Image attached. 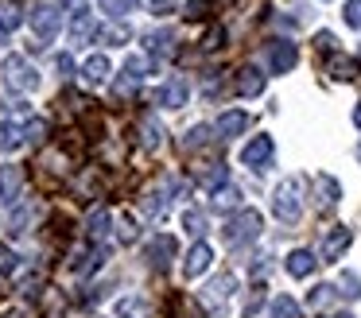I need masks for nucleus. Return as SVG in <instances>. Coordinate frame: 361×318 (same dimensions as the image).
<instances>
[{
	"mask_svg": "<svg viewBox=\"0 0 361 318\" xmlns=\"http://www.w3.org/2000/svg\"><path fill=\"white\" fill-rule=\"evenodd\" d=\"M237 202H241L237 186H221V190H214V206H218V209H233Z\"/></svg>",
	"mask_w": 361,
	"mask_h": 318,
	"instance_id": "nucleus-29",
	"label": "nucleus"
},
{
	"mask_svg": "<svg viewBox=\"0 0 361 318\" xmlns=\"http://www.w3.org/2000/svg\"><path fill=\"white\" fill-rule=\"evenodd\" d=\"M260 90H264V74H260L257 66L237 70V93H241V97H257Z\"/></svg>",
	"mask_w": 361,
	"mask_h": 318,
	"instance_id": "nucleus-14",
	"label": "nucleus"
},
{
	"mask_svg": "<svg viewBox=\"0 0 361 318\" xmlns=\"http://www.w3.org/2000/svg\"><path fill=\"white\" fill-rule=\"evenodd\" d=\"M102 12L117 16V20H125L128 12H133V0H102Z\"/></svg>",
	"mask_w": 361,
	"mask_h": 318,
	"instance_id": "nucleus-32",
	"label": "nucleus"
},
{
	"mask_svg": "<svg viewBox=\"0 0 361 318\" xmlns=\"http://www.w3.org/2000/svg\"><path fill=\"white\" fill-rule=\"evenodd\" d=\"M210 144V128L206 124H195V128L183 136V152H198V147H206Z\"/></svg>",
	"mask_w": 361,
	"mask_h": 318,
	"instance_id": "nucleus-24",
	"label": "nucleus"
},
{
	"mask_svg": "<svg viewBox=\"0 0 361 318\" xmlns=\"http://www.w3.org/2000/svg\"><path fill=\"white\" fill-rule=\"evenodd\" d=\"M210 260H214V248L206 245V240H198V245L187 252V260H183V276H187V279L202 276V271L210 268Z\"/></svg>",
	"mask_w": 361,
	"mask_h": 318,
	"instance_id": "nucleus-10",
	"label": "nucleus"
},
{
	"mask_svg": "<svg viewBox=\"0 0 361 318\" xmlns=\"http://www.w3.org/2000/svg\"><path fill=\"white\" fill-rule=\"evenodd\" d=\"M299 190H303V183H299V178H288V183H280V190H276V198H272V214L280 217L283 225H295L299 217H303V198H299Z\"/></svg>",
	"mask_w": 361,
	"mask_h": 318,
	"instance_id": "nucleus-2",
	"label": "nucleus"
},
{
	"mask_svg": "<svg viewBox=\"0 0 361 318\" xmlns=\"http://www.w3.org/2000/svg\"><path fill=\"white\" fill-rule=\"evenodd\" d=\"M4 318H27V314H24V310H8Z\"/></svg>",
	"mask_w": 361,
	"mask_h": 318,
	"instance_id": "nucleus-44",
	"label": "nucleus"
},
{
	"mask_svg": "<svg viewBox=\"0 0 361 318\" xmlns=\"http://www.w3.org/2000/svg\"><path fill=\"white\" fill-rule=\"evenodd\" d=\"M314 186H319V194H322L326 206H334V202L342 198V186H338V178H330V175H314Z\"/></svg>",
	"mask_w": 361,
	"mask_h": 318,
	"instance_id": "nucleus-23",
	"label": "nucleus"
},
{
	"mask_svg": "<svg viewBox=\"0 0 361 318\" xmlns=\"http://www.w3.org/2000/svg\"><path fill=\"white\" fill-rule=\"evenodd\" d=\"M226 178H229L226 163H206V167L195 175V183L206 186V190H221V186H226Z\"/></svg>",
	"mask_w": 361,
	"mask_h": 318,
	"instance_id": "nucleus-15",
	"label": "nucleus"
},
{
	"mask_svg": "<svg viewBox=\"0 0 361 318\" xmlns=\"http://www.w3.org/2000/svg\"><path fill=\"white\" fill-rule=\"evenodd\" d=\"M183 229H187L190 237H202V233H206V217L198 214V209H187V214H183Z\"/></svg>",
	"mask_w": 361,
	"mask_h": 318,
	"instance_id": "nucleus-30",
	"label": "nucleus"
},
{
	"mask_svg": "<svg viewBox=\"0 0 361 318\" xmlns=\"http://www.w3.org/2000/svg\"><path fill=\"white\" fill-rule=\"evenodd\" d=\"M140 132H144V147H159V144H164V128H159V121H152V116H144V121H140Z\"/></svg>",
	"mask_w": 361,
	"mask_h": 318,
	"instance_id": "nucleus-25",
	"label": "nucleus"
},
{
	"mask_svg": "<svg viewBox=\"0 0 361 318\" xmlns=\"http://www.w3.org/2000/svg\"><path fill=\"white\" fill-rule=\"evenodd\" d=\"M260 214L257 209H237L233 217L226 221V229H221V237H226V245H245V240H257L260 237Z\"/></svg>",
	"mask_w": 361,
	"mask_h": 318,
	"instance_id": "nucleus-3",
	"label": "nucleus"
},
{
	"mask_svg": "<svg viewBox=\"0 0 361 318\" xmlns=\"http://www.w3.org/2000/svg\"><path fill=\"white\" fill-rule=\"evenodd\" d=\"M187 82H183V78H171V82L164 85V90H159V105H167V109H183L187 105Z\"/></svg>",
	"mask_w": 361,
	"mask_h": 318,
	"instance_id": "nucleus-17",
	"label": "nucleus"
},
{
	"mask_svg": "<svg viewBox=\"0 0 361 318\" xmlns=\"http://www.w3.org/2000/svg\"><path fill=\"white\" fill-rule=\"evenodd\" d=\"M175 248H179V245H175V237H167V233H156V240L148 245V264H152L156 271H164L167 264L175 260Z\"/></svg>",
	"mask_w": 361,
	"mask_h": 318,
	"instance_id": "nucleus-9",
	"label": "nucleus"
},
{
	"mask_svg": "<svg viewBox=\"0 0 361 318\" xmlns=\"http://www.w3.org/2000/svg\"><path fill=\"white\" fill-rule=\"evenodd\" d=\"M260 302H264V291L257 287V291H252L249 299H245V318H252V314H257V310H260Z\"/></svg>",
	"mask_w": 361,
	"mask_h": 318,
	"instance_id": "nucleus-38",
	"label": "nucleus"
},
{
	"mask_svg": "<svg viewBox=\"0 0 361 318\" xmlns=\"http://www.w3.org/2000/svg\"><path fill=\"white\" fill-rule=\"evenodd\" d=\"M167 43H171V35H167V31H152V35H148V51L152 54H167V51H171Z\"/></svg>",
	"mask_w": 361,
	"mask_h": 318,
	"instance_id": "nucleus-33",
	"label": "nucleus"
},
{
	"mask_svg": "<svg viewBox=\"0 0 361 318\" xmlns=\"http://www.w3.org/2000/svg\"><path fill=\"white\" fill-rule=\"evenodd\" d=\"M144 209H148L152 217L164 214V209H167V190H164V186H159V190H148V194H144Z\"/></svg>",
	"mask_w": 361,
	"mask_h": 318,
	"instance_id": "nucleus-26",
	"label": "nucleus"
},
{
	"mask_svg": "<svg viewBox=\"0 0 361 318\" xmlns=\"http://www.w3.org/2000/svg\"><path fill=\"white\" fill-rule=\"evenodd\" d=\"M314 264H319V256L311 252V248H295V252H288V260H283V268H288V276L295 279H307L314 271Z\"/></svg>",
	"mask_w": 361,
	"mask_h": 318,
	"instance_id": "nucleus-12",
	"label": "nucleus"
},
{
	"mask_svg": "<svg viewBox=\"0 0 361 318\" xmlns=\"http://www.w3.org/2000/svg\"><path fill=\"white\" fill-rule=\"evenodd\" d=\"M94 35H97V20H94V12L78 8V12H74V20H71V39H74V43H90Z\"/></svg>",
	"mask_w": 361,
	"mask_h": 318,
	"instance_id": "nucleus-13",
	"label": "nucleus"
},
{
	"mask_svg": "<svg viewBox=\"0 0 361 318\" xmlns=\"http://www.w3.org/2000/svg\"><path fill=\"white\" fill-rule=\"evenodd\" d=\"M20 190H24V167L4 163V167H0V206H16Z\"/></svg>",
	"mask_w": 361,
	"mask_h": 318,
	"instance_id": "nucleus-4",
	"label": "nucleus"
},
{
	"mask_svg": "<svg viewBox=\"0 0 361 318\" xmlns=\"http://www.w3.org/2000/svg\"><path fill=\"white\" fill-rule=\"evenodd\" d=\"M12 268H16V252L8 245H0V276H8Z\"/></svg>",
	"mask_w": 361,
	"mask_h": 318,
	"instance_id": "nucleus-37",
	"label": "nucleus"
},
{
	"mask_svg": "<svg viewBox=\"0 0 361 318\" xmlns=\"http://www.w3.org/2000/svg\"><path fill=\"white\" fill-rule=\"evenodd\" d=\"M32 27L39 39H55V31L63 27V12L55 4H35L32 8Z\"/></svg>",
	"mask_w": 361,
	"mask_h": 318,
	"instance_id": "nucleus-7",
	"label": "nucleus"
},
{
	"mask_svg": "<svg viewBox=\"0 0 361 318\" xmlns=\"http://www.w3.org/2000/svg\"><path fill=\"white\" fill-rule=\"evenodd\" d=\"M59 70H63V78H66V74H71V70H74V62L66 59V54H59Z\"/></svg>",
	"mask_w": 361,
	"mask_h": 318,
	"instance_id": "nucleus-41",
	"label": "nucleus"
},
{
	"mask_svg": "<svg viewBox=\"0 0 361 318\" xmlns=\"http://www.w3.org/2000/svg\"><path fill=\"white\" fill-rule=\"evenodd\" d=\"M295 62H299L295 43H288V39H276V43H268V66H272L276 74H288Z\"/></svg>",
	"mask_w": 361,
	"mask_h": 318,
	"instance_id": "nucleus-8",
	"label": "nucleus"
},
{
	"mask_svg": "<svg viewBox=\"0 0 361 318\" xmlns=\"http://www.w3.org/2000/svg\"><path fill=\"white\" fill-rule=\"evenodd\" d=\"M0 78H4V85H8L12 93H27V90L39 85V74H35V66L24 54H8V59L0 62Z\"/></svg>",
	"mask_w": 361,
	"mask_h": 318,
	"instance_id": "nucleus-1",
	"label": "nucleus"
},
{
	"mask_svg": "<svg viewBox=\"0 0 361 318\" xmlns=\"http://www.w3.org/2000/svg\"><path fill=\"white\" fill-rule=\"evenodd\" d=\"M24 136H27V128L4 121V124H0V152H12V147H20V144H24Z\"/></svg>",
	"mask_w": 361,
	"mask_h": 318,
	"instance_id": "nucleus-19",
	"label": "nucleus"
},
{
	"mask_svg": "<svg viewBox=\"0 0 361 318\" xmlns=\"http://www.w3.org/2000/svg\"><path fill=\"white\" fill-rule=\"evenodd\" d=\"M206 8H210L206 0H190V4H187V16H206Z\"/></svg>",
	"mask_w": 361,
	"mask_h": 318,
	"instance_id": "nucleus-40",
	"label": "nucleus"
},
{
	"mask_svg": "<svg viewBox=\"0 0 361 318\" xmlns=\"http://www.w3.org/2000/svg\"><path fill=\"white\" fill-rule=\"evenodd\" d=\"M268 314L272 318H299V302L291 299V295H276L272 307H268Z\"/></svg>",
	"mask_w": 361,
	"mask_h": 318,
	"instance_id": "nucleus-22",
	"label": "nucleus"
},
{
	"mask_svg": "<svg viewBox=\"0 0 361 318\" xmlns=\"http://www.w3.org/2000/svg\"><path fill=\"white\" fill-rule=\"evenodd\" d=\"M245 128H249V113H241V109H229V113H221V116H218V124H214V132H218L221 140L241 136Z\"/></svg>",
	"mask_w": 361,
	"mask_h": 318,
	"instance_id": "nucleus-11",
	"label": "nucleus"
},
{
	"mask_svg": "<svg viewBox=\"0 0 361 318\" xmlns=\"http://www.w3.org/2000/svg\"><path fill=\"white\" fill-rule=\"evenodd\" d=\"M342 16H345V23H350V27H361V0H345Z\"/></svg>",
	"mask_w": 361,
	"mask_h": 318,
	"instance_id": "nucleus-35",
	"label": "nucleus"
},
{
	"mask_svg": "<svg viewBox=\"0 0 361 318\" xmlns=\"http://www.w3.org/2000/svg\"><path fill=\"white\" fill-rule=\"evenodd\" d=\"M357 159H361V144H357Z\"/></svg>",
	"mask_w": 361,
	"mask_h": 318,
	"instance_id": "nucleus-45",
	"label": "nucleus"
},
{
	"mask_svg": "<svg viewBox=\"0 0 361 318\" xmlns=\"http://www.w3.org/2000/svg\"><path fill=\"white\" fill-rule=\"evenodd\" d=\"M330 74H334L338 82H350V78H357V66H353L350 59H342V54H338V59H330Z\"/></svg>",
	"mask_w": 361,
	"mask_h": 318,
	"instance_id": "nucleus-27",
	"label": "nucleus"
},
{
	"mask_svg": "<svg viewBox=\"0 0 361 318\" xmlns=\"http://www.w3.org/2000/svg\"><path fill=\"white\" fill-rule=\"evenodd\" d=\"M330 299H334V287H330V283H319L311 291V307H326Z\"/></svg>",
	"mask_w": 361,
	"mask_h": 318,
	"instance_id": "nucleus-34",
	"label": "nucleus"
},
{
	"mask_svg": "<svg viewBox=\"0 0 361 318\" xmlns=\"http://www.w3.org/2000/svg\"><path fill=\"white\" fill-rule=\"evenodd\" d=\"M342 287H345V299H357V295H361V279L357 276H353V271H345V276H342Z\"/></svg>",
	"mask_w": 361,
	"mask_h": 318,
	"instance_id": "nucleus-36",
	"label": "nucleus"
},
{
	"mask_svg": "<svg viewBox=\"0 0 361 318\" xmlns=\"http://www.w3.org/2000/svg\"><path fill=\"white\" fill-rule=\"evenodd\" d=\"M109 225H113L109 209H94V214L86 217V237L90 240H105L109 237Z\"/></svg>",
	"mask_w": 361,
	"mask_h": 318,
	"instance_id": "nucleus-18",
	"label": "nucleus"
},
{
	"mask_svg": "<svg viewBox=\"0 0 361 318\" xmlns=\"http://www.w3.org/2000/svg\"><path fill=\"white\" fill-rule=\"evenodd\" d=\"M353 124L361 128V101H357V109H353Z\"/></svg>",
	"mask_w": 361,
	"mask_h": 318,
	"instance_id": "nucleus-43",
	"label": "nucleus"
},
{
	"mask_svg": "<svg viewBox=\"0 0 361 318\" xmlns=\"http://www.w3.org/2000/svg\"><path fill=\"white\" fill-rule=\"evenodd\" d=\"M117 237L125 240V245H133V240L140 237V229H136V221H133L128 214H125V217H117Z\"/></svg>",
	"mask_w": 361,
	"mask_h": 318,
	"instance_id": "nucleus-31",
	"label": "nucleus"
},
{
	"mask_svg": "<svg viewBox=\"0 0 361 318\" xmlns=\"http://www.w3.org/2000/svg\"><path fill=\"white\" fill-rule=\"evenodd\" d=\"M82 78H86V85H102L105 78H109V59H105V54H90V59L82 62Z\"/></svg>",
	"mask_w": 361,
	"mask_h": 318,
	"instance_id": "nucleus-16",
	"label": "nucleus"
},
{
	"mask_svg": "<svg viewBox=\"0 0 361 318\" xmlns=\"http://www.w3.org/2000/svg\"><path fill=\"white\" fill-rule=\"evenodd\" d=\"M233 287H237L233 276H218L210 287H206V302H226L229 295H233Z\"/></svg>",
	"mask_w": 361,
	"mask_h": 318,
	"instance_id": "nucleus-20",
	"label": "nucleus"
},
{
	"mask_svg": "<svg viewBox=\"0 0 361 318\" xmlns=\"http://www.w3.org/2000/svg\"><path fill=\"white\" fill-rule=\"evenodd\" d=\"M350 240H353V233L345 229V225H334V229L322 237V245H319V260H326V264L342 260V252L350 248Z\"/></svg>",
	"mask_w": 361,
	"mask_h": 318,
	"instance_id": "nucleus-6",
	"label": "nucleus"
},
{
	"mask_svg": "<svg viewBox=\"0 0 361 318\" xmlns=\"http://www.w3.org/2000/svg\"><path fill=\"white\" fill-rule=\"evenodd\" d=\"M20 20H24V16H20L16 4H0V31H16Z\"/></svg>",
	"mask_w": 361,
	"mask_h": 318,
	"instance_id": "nucleus-28",
	"label": "nucleus"
},
{
	"mask_svg": "<svg viewBox=\"0 0 361 318\" xmlns=\"http://www.w3.org/2000/svg\"><path fill=\"white\" fill-rule=\"evenodd\" d=\"M117 314H121V318H156L144 299H121V302H117Z\"/></svg>",
	"mask_w": 361,
	"mask_h": 318,
	"instance_id": "nucleus-21",
	"label": "nucleus"
},
{
	"mask_svg": "<svg viewBox=\"0 0 361 318\" xmlns=\"http://www.w3.org/2000/svg\"><path fill=\"white\" fill-rule=\"evenodd\" d=\"M314 47H319V51H334V35H330V31H319V35H314Z\"/></svg>",
	"mask_w": 361,
	"mask_h": 318,
	"instance_id": "nucleus-39",
	"label": "nucleus"
},
{
	"mask_svg": "<svg viewBox=\"0 0 361 318\" xmlns=\"http://www.w3.org/2000/svg\"><path fill=\"white\" fill-rule=\"evenodd\" d=\"M152 8H159V16L171 12V0H152Z\"/></svg>",
	"mask_w": 361,
	"mask_h": 318,
	"instance_id": "nucleus-42",
	"label": "nucleus"
},
{
	"mask_svg": "<svg viewBox=\"0 0 361 318\" xmlns=\"http://www.w3.org/2000/svg\"><path fill=\"white\" fill-rule=\"evenodd\" d=\"M272 152H276L272 136H252L249 144L241 147V163H245V167H252V171H264L268 159H272Z\"/></svg>",
	"mask_w": 361,
	"mask_h": 318,
	"instance_id": "nucleus-5",
	"label": "nucleus"
}]
</instances>
